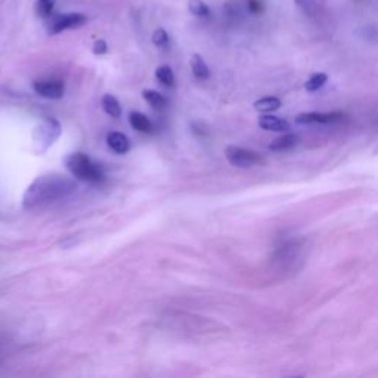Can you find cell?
<instances>
[{
    "instance_id": "obj_18",
    "label": "cell",
    "mask_w": 378,
    "mask_h": 378,
    "mask_svg": "<svg viewBox=\"0 0 378 378\" xmlns=\"http://www.w3.org/2000/svg\"><path fill=\"white\" fill-rule=\"evenodd\" d=\"M188 8L192 15L204 18L210 15V8L207 6L206 2H202V0H189L188 2Z\"/></svg>"
},
{
    "instance_id": "obj_17",
    "label": "cell",
    "mask_w": 378,
    "mask_h": 378,
    "mask_svg": "<svg viewBox=\"0 0 378 378\" xmlns=\"http://www.w3.org/2000/svg\"><path fill=\"white\" fill-rule=\"evenodd\" d=\"M56 0H36V12L42 18H51Z\"/></svg>"
},
{
    "instance_id": "obj_11",
    "label": "cell",
    "mask_w": 378,
    "mask_h": 378,
    "mask_svg": "<svg viewBox=\"0 0 378 378\" xmlns=\"http://www.w3.org/2000/svg\"><path fill=\"white\" fill-rule=\"evenodd\" d=\"M129 121H130V126L138 132H143V133H150L152 130V124L150 121V119L147 117V115H143L142 113H138V111H132L129 114Z\"/></svg>"
},
{
    "instance_id": "obj_1",
    "label": "cell",
    "mask_w": 378,
    "mask_h": 378,
    "mask_svg": "<svg viewBox=\"0 0 378 378\" xmlns=\"http://www.w3.org/2000/svg\"><path fill=\"white\" fill-rule=\"evenodd\" d=\"M77 183L60 173H46L33 180L30 187L27 188L23 206L27 210H33L46 204H51L58 200L71 196L75 191Z\"/></svg>"
},
{
    "instance_id": "obj_16",
    "label": "cell",
    "mask_w": 378,
    "mask_h": 378,
    "mask_svg": "<svg viewBox=\"0 0 378 378\" xmlns=\"http://www.w3.org/2000/svg\"><path fill=\"white\" fill-rule=\"evenodd\" d=\"M142 96H143L145 101H147L150 105L155 106V108H161V106L166 105V98H164V96L157 91L145 89L142 92Z\"/></svg>"
},
{
    "instance_id": "obj_5",
    "label": "cell",
    "mask_w": 378,
    "mask_h": 378,
    "mask_svg": "<svg viewBox=\"0 0 378 378\" xmlns=\"http://www.w3.org/2000/svg\"><path fill=\"white\" fill-rule=\"evenodd\" d=\"M87 21L86 15L83 14H62L55 16L49 24V33L51 34H60L65 30H73V28L82 27Z\"/></svg>"
},
{
    "instance_id": "obj_9",
    "label": "cell",
    "mask_w": 378,
    "mask_h": 378,
    "mask_svg": "<svg viewBox=\"0 0 378 378\" xmlns=\"http://www.w3.org/2000/svg\"><path fill=\"white\" fill-rule=\"evenodd\" d=\"M106 143L115 154H126L130 150V141L120 132H111L106 137Z\"/></svg>"
},
{
    "instance_id": "obj_13",
    "label": "cell",
    "mask_w": 378,
    "mask_h": 378,
    "mask_svg": "<svg viewBox=\"0 0 378 378\" xmlns=\"http://www.w3.org/2000/svg\"><path fill=\"white\" fill-rule=\"evenodd\" d=\"M101 104H102L104 111L108 115H111V117L119 119L121 115V106H120V102L117 101L115 96H113L110 93L104 95L102 99H101Z\"/></svg>"
},
{
    "instance_id": "obj_6",
    "label": "cell",
    "mask_w": 378,
    "mask_h": 378,
    "mask_svg": "<svg viewBox=\"0 0 378 378\" xmlns=\"http://www.w3.org/2000/svg\"><path fill=\"white\" fill-rule=\"evenodd\" d=\"M33 89L37 95L46 99H61L65 92V86L61 80L56 79H46V80H36L33 83Z\"/></svg>"
},
{
    "instance_id": "obj_20",
    "label": "cell",
    "mask_w": 378,
    "mask_h": 378,
    "mask_svg": "<svg viewBox=\"0 0 378 378\" xmlns=\"http://www.w3.org/2000/svg\"><path fill=\"white\" fill-rule=\"evenodd\" d=\"M152 42L158 47H166L169 45V34L164 28H157L152 34Z\"/></svg>"
},
{
    "instance_id": "obj_14",
    "label": "cell",
    "mask_w": 378,
    "mask_h": 378,
    "mask_svg": "<svg viewBox=\"0 0 378 378\" xmlns=\"http://www.w3.org/2000/svg\"><path fill=\"white\" fill-rule=\"evenodd\" d=\"M281 99L275 98V96H268V98H261L255 102V108L260 113H272L279 110Z\"/></svg>"
},
{
    "instance_id": "obj_21",
    "label": "cell",
    "mask_w": 378,
    "mask_h": 378,
    "mask_svg": "<svg viewBox=\"0 0 378 378\" xmlns=\"http://www.w3.org/2000/svg\"><path fill=\"white\" fill-rule=\"evenodd\" d=\"M92 51H93L95 55H104V54L108 52V45H106L105 40H96L93 43V49Z\"/></svg>"
},
{
    "instance_id": "obj_15",
    "label": "cell",
    "mask_w": 378,
    "mask_h": 378,
    "mask_svg": "<svg viewBox=\"0 0 378 378\" xmlns=\"http://www.w3.org/2000/svg\"><path fill=\"white\" fill-rule=\"evenodd\" d=\"M155 77H157L158 82L164 86H167V87L174 86V74L169 65L158 67L157 71H155Z\"/></svg>"
},
{
    "instance_id": "obj_2",
    "label": "cell",
    "mask_w": 378,
    "mask_h": 378,
    "mask_svg": "<svg viewBox=\"0 0 378 378\" xmlns=\"http://www.w3.org/2000/svg\"><path fill=\"white\" fill-rule=\"evenodd\" d=\"M64 163L65 167L77 179L84 182H102L105 179L102 169L83 152L70 154L69 157H65Z\"/></svg>"
},
{
    "instance_id": "obj_3",
    "label": "cell",
    "mask_w": 378,
    "mask_h": 378,
    "mask_svg": "<svg viewBox=\"0 0 378 378\" xmlns=\"http://www.w3.org/2000/svg\"><path fill=\"white\" fill-rule=\"evenodd\" d=\"M61 134V124L55 119L47 117L33 132V143L37 152H45Z\"/></svg>"
},
{
    "instance_id": "obj_4",
    "label": "cell",
    "mask_w": 378,
    "mask_h": 378,
    "mask_svg": "<svg viewBox=\"0 0 378 378\" xmlns=\"http://www.w3.org/2000/svg\"><path fill=\"white\" fill-rule=\"evenodd\" d=\"M225 155L232 166L239 167V169L255 167L265 161L263 157H261L259 152L241 148V147H235V145H229V147H226Z\"/></svg>"
},
{
    "instance_id": "obj_8",
    "label": "cell",
    "mask_w": 378,
    "mask_h": 378,
    "mask_svg": "<svg viewBox=\"0 0 378 378\" xmlns=\"http://www.w3.org/2000/svg\"><path fill=\"white\" fill-rule=\"evenodd\" d=\"M259 126L268 132H288L290 123L284 119H279L276 115H261L259 119Z\"/></svg>"
},
{
    "instance_id": "obj_7",
    "label": "cell",
    "mask_w": 378,
    "mask_h": 378,
    "mask_svg": "<svg viewBox=\"0 0 378 378\" xmlns=\"http://www.w3.org/2000/svg\"><path fill=\"white\" fill-rule=\"evenodd\" d=\"M344 115L342 113H303L298 114L296 117V121L298 124H328V123H335L342 121Z\"/></svg>"
},
{
    "instance_id": "obj_10",
    "label": "cell",
    "mask_w": 378,
    "mask_h": 378,
    "mask_svg": "<svg viewBox=\"0 0 378 378\" xmlns=\"http://www.w3.org/2000/svg\"><path fill=\"white\" fill-rule=\"evenodd\" d=\"M297 142H298L297 134L287 133V134H284V137H279L275 141L270 142L269 143V150L270 151H278V152L288 151V150L294 148L296 145H297Z\"/></svg>"
},
{
    "instance_id": "obj_12",
    "label": "cell",
    "mask_w": 378,
    "mask_h": 378,
    "mask_svg": "<svg viewBox=\"0 0 378 378\" xmlns=\"http://www.w3.org/2000/svg\"><path fill=\"white\" fill-rule=\"evenodd\" d=\"M191 69H192L193 75H196L198 80H207L209 77H210L209 67H207L206 61L202 60V56L198 55V54L192 55V58H191Z\"/></svg>"
},
{
    "instance_id": "obj_19",
    "label": "cell",
    "mask_w": 378,
    "mask_h": 378,
    "mask_svg": "<svg viewBox=\"0 0 378 378\" xmlns=\"http://www.w3.org/2000/svg\"><path fill=\"white\" fill-rule=\"evenodd\" d=\"M328 80V75L324 74V73H318V74H314L312 77H310V79L306 82L305 87H306V91L309 92H315L318 89H321V87L327 83Z\"/></svg>"
}]
</instances>
